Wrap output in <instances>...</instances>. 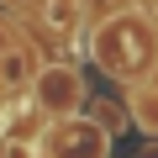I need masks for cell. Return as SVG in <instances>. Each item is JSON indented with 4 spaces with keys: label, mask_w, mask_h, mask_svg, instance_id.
I'll return each instance as SVG.
<instances>
[{
    "label": "cell",
    "mask_w": 158,
    "mask_h": 158,
    "mask_svg": "<svg viewBox=\"0 0 158 158\" xmlns=\"http://www.w3.org/2000/svg\"><path fill=\"white\" fill-rule=\"evenodd\" d=\"M85 48H90V63L121 90L158 79V16L142 6H116V11L95 16Z\"/></svg>",
    "instance_id": "cell-1"
},
{
    "label": "cell",
    "mask_w": 158,
    "mask_h": 158,
    "mask_svg": "<svg viewBox=\"0 0 158 158\" xmlns=\"http://www.w3.org/2000/svg\"><path fill=\"white\" fill-rule=\"evenodd\" d=\"M85 106H90L85 69L74 58H48L37 85H32V116L37 121H63V116H79Z\"/></svg>",
    "instance_id": "cell-2"
},
{
    "label": "cell",
    "mask_w": 158,
    "mask_h": 158,
    "mask_svg": "<svg viewBox=\"0 0 158 158\" xmlns=\"http://www.w3.org/2000/svg\"><path fill=\"white\" fill-rule=\"evenodd\" d=\"M42 53H37V37H27L21 27H11L0 16V100L6 106H21L32 100V85L42 74Z\"/></svg>",
    "instance_id": "cell-3"
},
{
    "label": "cell",
    "mask_w": 158,
    "mask_h": 158,
    "mask_svg": "<svg viewBox=\"0 0 158 158\" xmlns=\"http://www.w3.org/2000/svg\"><path fill=\"white\" fill-rule=\"evenodd\" d=\"M37 158H111V137L79 111V116H63V121H42Z\"/></svg>",
    "instance_id": "cell-4"
},
{
    "label": "cell",
    "mask_w": 158,
    "mask_h": 158,
    "mask_svg": "<svg viewBox=\"0 0 158 158\" xmlns=\"http://www.w3.org/2000/svg\"><path fill=\"white\" fill-rule=\"evenodd\" d=\"M37 32L53 37L63 48V58H74V42H79V27H85V0H37L32 11Z\"/></svg>",
    "instance_id": "cell-5"
},
{
    "label": "cell",
    "mask_w": 158,
    "mask_h": 158,
    "mask_svg": "<svg viewBox=\"0 0 158 158\" xmlns=\"http://www.w3.org/2000/svg\"><path fill=\"white\" fill-rule=\"evenodd\" d=\"M127 116H132V127H142L148 137H158V79L127 90Z\"/></svg>",
    "instance_id": "cell-6"
},
{
    "label": "cell",
    "mask_w": 158,
    "mask_h": 158,
    "mask_svg": "<svg viewBox=\"0 0 158 158\" xmlns=\"http://www.w3.org/2000/svg\"><path fill=\"white\" fill-rule=\"evenodd\" d=\"M85 116H90V121H95L106 137H121V132L132 127V116H127V100H111V95H106V100H90V106H85Z\"/></svg>",
    "instance_id": "cell-7"
},
{
    "label": "cell",
    "mask_w": 158,
    "mask_h": 158,
    "mask_svg": "<svg viewBox=\"0 0 158 158\" xmlns=\"http://www.w3.org/2000/svg\"><path fill=\"white\" fill-rule=\"evenodd\" d=\"M0 11H16V16H27V11H37V0H0Z\"/></svg>",
    "instance_id": "cell-8"
},
{
    "label": "cell",
    "mask_w": 158,
    "mask_h": 158,
    "mask_svg": "<svg viewBox=\"0 0 158 158\" xmlns=\"http://www.w3.org/2000/svg\"><path fill=\"white\" fill-rule=\"evenodd\" d=\"M6 121H11V106H6V100H0V132H6Z\"/></svg>",
    "instance_id": "cell-9"
}]
</instances>
